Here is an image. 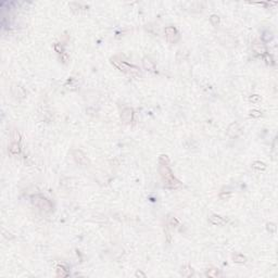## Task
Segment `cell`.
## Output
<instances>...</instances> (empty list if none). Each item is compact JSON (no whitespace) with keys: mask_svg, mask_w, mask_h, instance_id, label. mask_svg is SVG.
<instances>
[{"mask_svg":"<svg viewBox=\"0 0 278 278\" xmlns=\"http://www.w3.org/2000/svg\"><path fill=\"white\" fill-rule=\"evenodd\" d=\"M159 172H160L161 176L163 178L164 186L167 187V188H177L179 187V182L173 177V174H172V171L168 167L167 163H163V162H160V167H159Z\"/></svg>","mask_w":278,"mask_h":278,"instance_id":"cell-1","label":"cell"},{"mask_svg":"<svg viewBox=\"0 0 278 278\" xmlns=\"http://www.w3.org/2000/svg\"><path fill=\"white\" fill-rule=\"evenodd\" d=\"M112 62L114 63L115 66H118L121 71L125 72V73H128V74H137V73H138V68H135V66H133V65L128 64V63H126V62L118 61L115 58L114 59H112Z\"/></svg>","mask_w":278,"mask_h":278,"instance_id":"cell-2","label":"cell"},{"mask_svg":"<svg viewBox=\"0 0 278 278\" xmlns=\"http://www.w3.org/2000/svg\"><path fill=\"white\" fill-rule=\"evenodd\" d=\"M241 134V127L238 123H232L229 125L228 129H227V135L230 138H236Z\"/></svg>","mask_w":278,"mask_h":278,"instance_id":"cell-3","label":"cell"},{"mask_svg":"<svg viewBox=\"0 0 278 278\" xmlns=\"http://www.w3.org/2000/svg\"><path fill=\"white\" fill-rule=\"evenodd\" d=\"M34 203L37 207H39L40 209H43V210L50 211V209H51L50 202L47 199L43 198V197H36V198H34Z\"/></svg>","mask_w":278,"mask_h":278,"instance_id":"cell-4","label":"cell"},{"mask_svg":"<svg viewBox=\"0 0 278 278\" xmlns=\"http://www.w3.org/2000/svg\"><path fill=\"white\" fill-rule=\"evenodd\" d=\"M165 34H166V38L170 40L171 43H175L179 39V35L177 33L176 28L172 27V26H168V27L165 28Z\"/></svg>","mask_w":278,"mask_h":278,"instance_id":"cell-5","label":"cell"},{"mask_svg":"<svg viewBox=\"0 0 278 278\" xmlns=\"http://www.w3.org/2000/svg\"><path fill=\"white\" fill-rule=\"evenodd\" d=\"M121 118L125 124H128L133 121V110L130 108H125L122 111V114H121Z\"/></svg>","mask_w":278,"mask_h":278,"instance_id":"cell-6","label":"cell"},{"mask_svg":"<svg viewBox=\"0 0 278 278\" xmlns=\"http://www.w3.org/2000/svg\"><path fill=\"white\" fill-rule=\"evenodd\" d=\"M73 155H74V159L76 160V162H77L78 164L85 165V164L88 163V160H87L86 155L84 154L82 151H79V150H75L74 153H73Z\"/></svg>","mask_w":278,"mask_h":278,"instance_id":"cell-7","label":"cell"},{"mask_svg":"<svg viewBox=\"0 0 278 278\" xmlns=\"http://www.w3.org/2000/svg\"><path fill=\"white\" fill-rule=\"evenodd\" d=\"M252 49H253L257 53H259V54H265L266 53V47L264 46L263 43H257V41L253 43V45H252Z\"/></svg>","mask_w":278,"mask_h":278,"instance_id":"cell-8","label":"cell"},{"mask_svg":"<svg viewBox=\"0 0 278 278\" xmlns=\"http://www.w3.org/2000/svg\"><path fill=\"white\" fill-rule=\"evenodd\" d=\"M209 219L213 225H225L226 224L225 219L221 216H217V215H212Z\"/></svg>","mask_w":278,"mask_h":278,"instance_id":"cell-9","label":"cell"},{"mask_svg":"<svg viewBox=\"0 0 278 278\" xmlns=\"http://www.w3.org/2000/svg\"><path fill=\"white\" fill-rule=\"evenodd\" d=\"M142 63H143V68H145L146 70H149V71H151V72L155 71V65L151 60H149L146 58V59H143Z\"/></svg>","mask_w":278,"mask_h":278,"instance_id":"cell-10","label":"cell"},{"mask_svg":"<svg viewBox=\"0 0 278 278\" xmlns=\"http://www.w3.org/2000/svg\"><path fill=\"white\" fill-rule=\"evenodd\" d=\"M192 274H193V271H192V268L190 267V266H185V267H182V276L189 277V276H191Z\"/></svg>","mask_w":278,"mask_h":278,"instance_id":"cell-11","label":"cell"},{"mask_svg":"<svg viewBox=\"0 0 278 278\" xmlns=\"http://www.w3.org/2000/svg\"><path fill=\"white\" fill-rule=\"evenodd\" d=\"M10 152L12 153V154H19L20 153V146L18 142H13L12 145L10 146Z\"/></svg>","mask_w":278,"mask_h":278,"instance_id":"cell-12","label":"cell"},{"mask_svg":"<svg viewBox=\"0 0 278 278\" xmlns=\"http://www.w3.org/2000/svg\"><path fill=\"white\" fill-rule=\"evenodd\" d=\"M252 167L253 168H255V170H259V171H261V170H265V164L263 163V162H260V161H257V162H254L253 164H252Z\"/></svg>","mask_w":278,"mask_h":278,"instance_id":"cell-13","label":"cell"},{"mask_svg":"<svg viewBox=\"0 0 278 278\" xmlns=\"http://www.w3.org/2000/svg\"><path fill=\"white\" fill-rule=\"evenodd\" d=\"M218 275V271L215 268H211L205 273V276H209V277H217Z\"/></svg>","mask_w":278,"mask_h":278,"instance_id":"cell-14","label":"cell"},{"mask_svg":"<svg viewBox=\"0 0 278 278\" xmlns=\"http://www.w3.org/2000/svg\"><path fill=\"white\" fill-rule=\"evenodd\" d=\"M68 271L66 269H64L63 267H58L57 268V276H61V277H64V276H68Z\"/></svg>","mask_w":278,"mask_h":278,"instance_id":"cell-15","label":"cell"},{"mask_svg":"<svg viewBox=\"0 0 278 278\" xmlns=\"http://www.w3.org/2000/svg\"><path fill=\"white\" fill-rule=\"evenodd\" d=\"M246 261H247V259H246L243 255H241V254H237V255L234 257V262H236V263L242 264V263H246Z\"/></svg>","mask_w":278,"mask_h":278,"instance_id":"cell-16","label":"cell"},{"mask_svg":"<svg viewBox=\"0 0 278 278\" xmlns=\"http://www.w3.org/2000/svg\"><path fill=\"white\" fill-rule=\"evenodd\" d=\"M210 20H211V22L213 23V25H217L219 23V19H218V16L217 15H212L210 18Z\"/></svg>","mask_w":278,"mask_h":278,"instance_id":"cell-17","label":"cell"},{"mask_svg":"<svg viewBox=\"0 0 278 278\" xmlns=\"http://www.w3.org/2000/svg\"><path fill=\"white\" fill-rule=\"evenodd\" d=\"M250 115L253 116V118H260V116H261V112L257 111V110H253V111H251Z\"/></svg>","mask_w":278,"mask_h":278,"instance_id":"cell-18","label":"cell"},{"mask_svg":"<svg viewBox=\"0 0 278 278\" xmlns=\"http://www.w3.org/2000/svg\"><path fill=\"white\" fill-rule=\"evenodd\" d=\"M250 100H251L252 102H254V103H257L259 101H261V98H260V97L257 96V95H254V96L251 97Z\"/></svg>","mask_w":278,"mask_h":278,"instance_id":"cell-19","label":"cell"},{"mask_svg":"<svg viewBox=\"0 0 278 278\" xmlns=\"http://www.w3.org/2000/svg\"><path fill=\"white\" fill-rule=\"evenodd\" d=\"M136 276L138 277V276H141V277H146V275L143 274V273H141V272H137L136 273Z\"/></svg>","mask_w":278,"mask_h":278,"instance_id":"cell-20","label":"cell"}]
</instances>
